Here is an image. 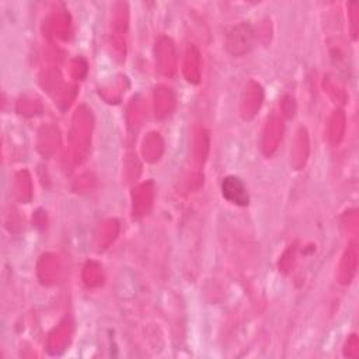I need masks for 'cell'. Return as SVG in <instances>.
Here are the masks:
<instances>
[{"mask_svg":"<svg viewBox=\"0 0 359 359\" xmlns=\"http://www.w3.org/2000/svg\"><path fill=\"white\" fill-rule=\"evenodd\" d=\"M222 192H223V197L231 204L240 205V206L249 205L250 197H249L247 188L245 183L238 177H226L222 184Z\"/></svg>","mask_w":359,"mask_h":359,"instance_id":"6da1fadb","label":"cell"}]
</instances>
